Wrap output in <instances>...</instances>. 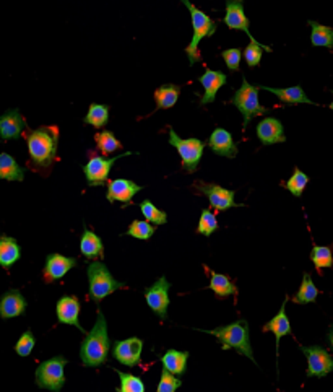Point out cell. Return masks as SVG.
<instances>
[{"mask_svg": "<svg viewBox=\"0 0 333 392\" xmlns=\"http://www.w3.org/2000/svg\"><path fill=\"white\" fill-rule=\"evenodd\" d=\"M140 210H142L145 220L153 223V225H164L168 222V215H166V212L159 210L158 207H155V203L152 201H143L140 203Z\"/></svg>", "mask_w": 333, "mask_h": 392, "instance_id": "cell-39", "label": "cell"}, {"mask_svg": "<svg viewBox=\"0 0 333 392\" xmlns=\"http://www.w3.org/2000/svg\"><path fill=\"white\" fill-rule=\"evenodd\" d=\"M210 290L215 291V295L220 298H226L236 293V286H234L233 282L226 275L218 274V272H211Z\"/></svg>", "mask_w": 333, "mask_h": 392, "instance_id": "cell-33", "label": "cell"}, {"mask_svg": "<svg viewBox=\"0 0 333 392\" xmlns=\"http://www.w3.org/2000/svg\"><path fill=\"white\" fill-rule=\"evenodd\" d=\"M156 232V225L150 223V222H142V220H133L130 223L129 229L126 232L127 236L137 238V239H143V241H148L150 238L153 236Z\"/></svg>", "mask_w": 333, "mask_h": 392, "instance_id": "cell-36", "label": "cell"}, {"mask_svg": "<svg viewBox=\"0 0 333 392\" xmlns=\"http://www.w3.org/2000/svg\"><path fill=\"white\" fill-rule=\"evenodd\" d=\"M309 26L312 30V34H311L312 46H315V48L322 46V48H329L333 51V28L317 23L314 20H309Z\"/></svg>", "mask_w": 333, "mask_h": 392, "instance_id": "cell-30", "label": "cell"}, {"mask_svg": "<svg viewBox=\"0 0 333 392\" xmlns=\"http://www.w3.org/2000/svg\"><path fill=\"white\" fill-rule=\"evenodd\" d=\"M225 23L230 30H237V31H246L249 38H251V31H249V18L244 13V0H226V15L223 18Z\"/></svg>", "mask_w": 333, "mask_h": 392, "instance_id": "cell-18", "label": "cell"}, {"mask_svg": "<svg viewBox=\"0 0 333 392\" xmlns=\"http://www.w3.org/2000/svg\"><path fill=\"white\" fill-rule=\"evenodd\" d=\"M187 358H189V352H179V350L171 348L161 357V363H163V368L168 369L169 373L181 376L185 373Z\"/></svg>", "mask_w": 333, "mask_h": 392, "instance_id": "cell-29", "label": "cell"}, {"mask_svg": "<svg viewBox=\"0 0 333 392\" xmlns=\"http://www.w3.org/2000/svg\"><path fill=\"white\" fill-rule=\"evenodd\" d=\"M181 386H182V381L178 378V376L169 373L168 369L163 368L156 392H176L181 388Z\"/></svg>", "mask_w": 333, "mask_h": 392, "instance_id": "cell-42", "label": "cell"}, {"mask_svg": "<svg viewBox=\"0 0 333 392\" xmlns=\"http://www.w3.org/2000/svg\"><path fill=\"white\" fill-rule=\"evenodd\" d=\"M216 229H218L216 215L211 210H207V208H204V210H202L200 220H199V227H197V233L204 234V236H211Z\"/></svg>", "mask_w": 333, "mask_h": 392, "instance_id": "cell-41", "label": "cell"}, {"mask_svg": "<svg viewBox=\"0 0 333 392\" xmlns=\"http://www.w3.org/2000/svg\"><path fill=\"white\" fill-rule=\"evenodd\" d=\"M129 155H133V153L132 151H126V153L114 156V158H104V156L95 153L93 150L88 151V163L83 166V172H85L88 186L90 187L103 186L104 182L107 181L109 172H111L112 166L116 165V161Z\"/></svg>", "mask_w": 333, "mask_h": 392, "instance_id": "cell-9", "label": "cell"}, {"mask_svg": "<svg viewBox=\"0 0 333 392\" xmlns=\"http://www.w3.org/2000/svg\"><path fill=\"white\" fill-rule=\"evenodd\" d=\"M119 376V388L117 392H145L143 381L132 373H124V371H116Z\"/></svg>", "mask_w": 333, "mask_h": 392, "instance_id": "cell-35", "label": "cell"}, {"mask_svg": "<svg viewBox=\"0 0 333 392\" xmlns=\"http://www.w3.org/2000/svg\"><path fill=\"white\" fill-rule=\"evenodd\" d=\"M231 103L239 109V113L244 116L242 127H246V125L251 122L254 118L262 116V114L268 113V109L259 103V87L251 85L246 78L242 80L241 88H237V91L234 93Z\"/></svg>", "mask_w": 333, "mask_h": 392, "instance_id": "cell-6", "label": "cell"}, {"mask_svg": "<svg viewBox=\"0 0 333 392\" xmlns=\"http://www.w3.org/2000/svg\"><path fill=\"white\" fill-rule=\"evenodd\" d=\"M80 253L85 255L86 259H98L104 255L103 239L86 227L83 228V234L80 239Z\"/></svg>", "mask_w": 333, "mask_h": 392, "instance_id": "cell-26", "label": "cell"}, {"mask_svg": "<svg viewBox=\"0 0 333 392\" xmlns=\"http://www.w3.org/2000/svg\"><path fill=\"white\" fill-rule=\"evenodd\" d=\"M199 82L202 83V87H204V90H205L204 96L200 98V104L202 106H205V104L215 101L218 90H220L223 85H226L228 78L220 70L207 69L205 74L199 78Z\"/></svg>", "mask_w": 333, "mask_h": 392, "instance_id": "cell-22", "label": "cell"}, {"mask_svg": "<svg viewBox=\"0 0 333 392\" xmlns=\"http://www.w3.org/2000/svg\"><path fill=\"white\" fill-rule=\"evenodd\" d=\"M169 144L178 150L182 161V170L187 172H195L199 168L205 150V142L199 139H181L173 127H169Z\"/></svg>", "mask_w": 333, "mask_h": 392, "instance_id": "cell-7", "label": "cell"}, {"mask_svg": "<svg viewBox=\"0 0 333 392\" xmlns=\"http://www.w3.org/2000/svg\"><path fill=\"white\" fill-rule=\"evenodd\" d=\"M301 352L308 358V378H324L333 373V357L324 347L312 345V347H301Z\"/></svg>", "mask_w": 333, "mask_h": 392, "instance_id": "cell-10", "label": "cell"}, {"mask_svg": "<svg viewBox=\"0 0 333 392\" xmlns=\"http://www.w3.org/2000/svg\"><path fill=\"white\" fill-rule=\"evenodd\" d=\"M181 2L185 5L192 17L194 36H192L190 44L185 48V54H187V57H189L190 67H194L195 62H200V59H202L200 52H199V49H197L199 48V43L204 38H210V36L215 34L218 23L215 22V20H211L210 17H208L205 12H202V10L197 8L195 5L190 2V0H181Z\"/></svg>", "mask_w": 333, "mask_h": 392, "instance_id": "cell-4", "label": "cell"}, {"mask_svg": "<svg viewBox=\"0 0 333 392\" xmlns=\"http://www.w3.org/2000/svg\"><path fill=\"white\" fill-rule=\"evenodd\" d=\"M143 341L138 337H130L126 341H117L112 347V357L124 367L135 368L142 360Z\"/></svg>", "mask_w": 333, "mask_h": 392, "instance_id": "cell-13", "label": "cell"}, {"mask_svg": "<svg viewBox=\"0 0 333 392\" xmlns=\"http://www.w3.org/2000/svg\"><path fill=\"white\" fill-rule=\"evenodd\" d=\"M26 127L25 119L20 114V109H8L7 113L0 116V139L12 140L18 139Z\"/></svg>", "mask_w": 333, "mask_h": 392, "instance_id": "cell-20", "label": "cell"}, {"mask_svg": "<svg viewBox=\"0 0 333 392\" xmlns=\"http://www.w3.org/2000/svg\"><path fill=\"white\" fill-rule=\"evenodd\" d=\"M311 260L314 263L317 269H327L333 265L332 249L327 246H314L311 253Z\"/></svg>", "mask_w": 333, "mask_h": 392, "instance_id": "cell-40", "label": "cell"}, {"mask_svg": "<svg viewBox=\"0 0 333 392\" xmlns=\"http://www.w3.org/2000/svg\"><path fill=\"white\" fill-rule=\"evenodd\" d=\"M259 90H267L273 95H277L280 101L283 104H289V106H296V104H315L314 101L306 96V93L303 90V87L296 85L289 88H272V87H263L257 85Z\"/></svg>", "mask_w": 333, "mask_h": 392, "instance_id": "cell-23", "label": "cell"}, {"mask_svg": "<svg viewBox=\"0 0 333 392\" xmlns=\"http://www.w3.org/2000/svg\"><path fill=\"white\" fill-rule=\"evenodd\" d=\"M20 258H22V248L17 239L2 234L0 236V265L4 269H10L15 263H18Z\"/></svg>", "mask_w": 333, "mask_h": 392, "instance_id": "cell-25", "label": "cell"}, {"mask_svg": "<svg viewBox=\"0 0 333 392\" xmlns=\"http://www.w3.org/2000/svg\"><path fill=\"white\" fill-rule=\"evenodd\" d=\"M286 303H288V298H285L282 310L278 311V315L272 317V321H268L263 326V332H272L275 339H277V355L280 350V341H282L285 336H289L291 334V322L288 316H286Z\"/></svg>", "mask_w": 333, "mask_h": 392, "instance_id": "cell-24", "label": "cell"}, {"mask_svg": "<svg viewBox=\"0 0 333 392\" xmlns=\"http://www.w3.org/2000/svg\"><path fill=\"white\" fill-rule=\"evenodd\" d=\"M26 306H28V303L18 290H8L0 298V317L12 319L22 316L26 311Z\"/></svg>", "mask_w": 333, "mask_h": 392, "instance_id": "cell-21", "label": "cell"}, {"mask_svg": "<svg viewBox=\"0 0 333 392\" xmlns=\"http://www.w3.org/2000/svg\"><path fill=\"white\" fill-rule=\"evenodd\" d=\"M28 153L31 161L41 168H49L54 163L57 147H59V130L56 125H43V127L31 130L28 139Z\"/></svg>", "mask_w": 333, "mask_h": 392, "instance_id": "cell-2", "label": "cell"}, {"mask_svg": "<svg viewBox=\"0 0 333 392\" xmlns=\"http://www.w3.org/2000/svg\"><path fill=\"white\" fill-rule=\"evenodd\" d=\"M88 285H90V298L95 303L103 301L104 298L112 295L114 291L126 289L124 282H119L112 277L103 263H91L86 267Z\"/></svg>", "mask_w": 333, "mask_h": 392, "instance_id": "cell-5", "label": "cell"}, {"mask_svg": "<svg viewBox=\"0 0 333 392\" xmlns=\"http://www.w3.org/2000/svg\"><path fill=\"white\" fill-rule=\"evenodd\" d=\"M223 61L226 62L228 69L231 72H239L241 69V57H242V51L236 48V49H226L221 52Z\"/></svg>", "mask_w": 333, "mask_h": 392, "instance_id": "cell-44", "label": "cell"}, {"mask_svg": "<svg viewBox=\"0 0 333 392\" xmlns=\"http://www.w3.org/2000/svg\"><path fill=\"white\" fill-rule=\"evenodd\" d=\"M0 179L18 181L25 179V168L8 153H0Z\"/></svg>", "mask_w": 333, "mask_h": 392, "instance_id": "cell-28", "label": "cell"}, {"mask_svg": "<svg viewBox=\"0 0 333 392\" xmlns=\"http://www.w3.org/2000/svg\"><path fill=\"white\" fill-rule=\"evenodd\" d=\"M197 189L208 197L211 208H215L216 212L230 210L233 207H244L241 203L234 202L236 192L225 189V187L218 184H211V182H199V184H197Z\"/></svg>", "mask_w": 333, "mask_h": 392, "instance_id": "cell-12", "label": "cell"}, {"mask_svg": "<svg viewBox=\"0 0 333 392\" xmlns=\"http://www.w3.org/2000/svg\"><path fill=\"white\" fill-rule=\"evenodd\" d=\"M77 265L75 258H67L62 254H49L46 258L44 265V279L46 282H57Z\"/></svg>", "mask_w": 333, "mask_h": 392, "instance_id": "cell-16", "label": "cell"}, {"mask_svg": "<svg viewBox=\"0 0 333 392\" xmlns=\"http://www.w3.org/2000/svg\"><path fill=\"white\" fill-rule=\"evenodd\" d=\"M34 345H36V341H34L33 332L26 331L23 336L18 339L17 345H15V352H17L20 357H28V355L33 352Z\"/></svg>", "mask_w": 333, "mask_h": 392, "instance_id": "cell-43", "label": "cell"}, {"mask_svg": "<svg viewBox=\"0 0 333 392\" xmlns=\"http://www.w3.org/2000/svg\"><path fill=\"white\" fill-rule=\"evenodd\" d=\"M109 348H111V342H109L106 317L101 311H98L95 326L86 334L80 345V360L83 367L98 368L107 363Z\"/></svg>", "mask_w": 333, "mask_h": 392, "instance_id": "cell-1", "label": "cell"}, {"mask_svg": "<svg viewBox=\"0 0 333 392\" xmlns=\"http://www.w3.org/2000/svg\"><path fill=\"white\" fill-rule=\"evenodd\" d=\"M181 85H174V83H164V85H161L158 90L155 91L156 111L174 108L181 95Z\"/></svg>", "mask_w": 333, "mask_h": 392, "instance_id": "cell-27", "label": "cell"}, {"mask_svg": "<svg viewBox=\"0 0 333 392\" xmlns=\"http://www.w3.org/2000/svg\"><path fill=\"white\" fill-rule=\"evenodd\" d=\"M202 332H207L210 336L220 339V342L223 343V350H236L239 355H244V357H247L256 363L251 347V336H249V322L244 321V319H239V321L228 324V326Z\"/></svg>", "mask_w": 333, "mask_h": 392, "instance_id": "cell-3", "label": "cell"}, {"mask_svg": "<svg viewBox=\"0 0 333 392\" xmlns=\"http://www.w3.org/2000/svg\"><path fill=\"white\" fill-rule=\"evenodd\" d=\"M69 363V360L64 357H54L46 360L36 369V384L41 389H48L52 392H60L65 384L64 368Z\"/></svg>", "mask_w": 333, "mask_h": 392, "instance_id": "cell-8", "label": "cell"}, {"mask_svg": "<svg viewBox=\"0 0 333 392\" xmlns=\"http://www.w3.org/2000/svg\"><path fill=\"white\" fill-rule=\"evenodd\" d=\"M319 296V290L314 282H312L311 275L306 272L303 275V284L299 286V291L293 296V301L296 305H308V303H314Z\"/></svg>", "mask_w": 333, "mask_h": 392, "instance_id": "cell-31", "label": "cell"}, {"mask_svg": "<svg viewBox=\"0 0 333 392\" xmlns=\"http://www.w3.org/2000/svg\"><path fill=\"white\" fill-rule=\"evenodd\" d=\"M263 51L267 52H272V48L270 46H265V44H260L259 41L251 36V43L244 51V57H246V62L249 67H257L260 64V59H262V54Z\"/></svg>", "mask_w": 333, "mask_h": 392, "instance_id": "cell-38", "label": "cell"}, {"mask_svg": "<svg viewBox=\"0 0 333 392\" xmlns=\"http://www.w3.org/2000/svg\"><path fill=\"white\" fill-rule=\"evenodd\" d=\"M169 290L171 284L166 277H161L155 282L152 286L145 290V300L155 315H158L161 319L168 317V306H169Z\"/></svg>", "mask_w": 333, "mask_h": 392, "instance_id": "cell-11", "label": "cell"}, {"mask_svg": "<svg viewBox=\"0 0 333 392\" xmlns=\"http://www.w3.org/2000/svg\"><path fill=\"white\" fill-rule=\"evenodd\" d=\"M332 95H333V90H332ZM330 109H332V111H333V101L330 103Z\"/></svg>", "mask_w": 333, "mask_h": 392, "instance_id": "cell-46", "label": "cell"}, {"mask_svg": "<svg viewBox=\"0 0 333 392\" xmlns=\"http://www.w3.org/2000/svg\"><path fill=\"white\" fill-rule=\"evenodd\" d=\"M143 189V186H138L137 182L130 179H112L107 182L106 198L107 202H121L124 206L132 202L133 196Z\"/></svg>", "mask_w": 333, "mask_h": 392, "instance_id": "cell-15", "label": "cell"}, {"mask_svg": "<svg viewBox=\"0 0 333 392\" xmlns=\"http://www.w3.org/2000/svg\"><path fill=\"white\" fill-rule=\"evenodd\" d=\"M109 121V106L107 104H90V109H88V114L83 119V122L90 124L91 127L101 129Z\"/></svg>", "mask_w": 333, "mask_h": 392, "instance_id": "cell-32", "label": "cell"}, {"mask_svg": "<svg viewBox=\"0 0 333 392\" xmlns=\"http://www.w3.org/2000/svg\"><path fill=\"white\" fill-rule=\"evenodd\" d=\"M257 137L262 145H275L285 144L286 135L283 130V124L275 118H265L257 125Z\"/></svg>", "mask_w": 333, "mask_h": 392, "instance_id": "cell-19", "label": "cell"}, {"mask_svg": "<svg viewBox=\"0 0 333 392\" xmlns=\"http://www.w3.org/2000/svg\"><path fill=\"white\" fill-rule=\"evenodd\" d=\"M308 184H309V176L306 175V172L301 171L299 168H294L293 176H291L289 179L286 181L283 186H285L286 189H288L294 197H301V196H303V192H304L306 186H308Z\"/></svg>", "mask_w": 333, "mask_h": 392, "instance_id": "cell-37", "label": "cell"}, {"mask_svg": "<svg viewBox=\"0 0 333 392\" xmlns=\"http://www.w3.org/2000/svg\"><path fill=\"white\" fill-rule=\"evenodd\" d=\"M80 310H81L80 301H78L75 296L65 295V296H62L59 301H57L56 315H57V319H59L60 324L74 326V327L78 329V331L85 334L86 331L83 329L80 321H78V316H80Z\"/></svg>", "mask_w": 333, "mask_h": 392, "instance_id": "cell-14", "label": "cell"}, {"mask_svg": "<svg viewBox=\"0 0 333 392\" xmlns=\"http://www.w3.org/2000/svg\"><path fill=\"white\" fill-rule=\"evenodd\" d=\"M327 341H329L330 347L333 350V326H330V329H329V334H327Z\"/></svg>", "mask_w": 333, "mask_h": 392, "instance_id": "cell-45", "label": "cell"}, {"mask_svg": "<svg viewBox=\"0 0 333 392\" xmlns=\"http://www.w3.org/2000/svg\"><path fill=\"white\" fill-rule=\"evenodd\" d=\"M95 140H96V147L101 151L103 156L111 155V153H114V151L122 148V144L119 142V140L116 139V135H114L111 130H103V132L96 134Z\"/></svg>", "mask_w": 333, "mask_h": 392, "instance_id": "cell-34", "label": "cell"}, {"mask_svg": "<svg viewBox=\"0 0 333 392\" xmlns=\"http://www.w3.org/2000/svg\"><path fill=\"white\" fill-rule=\"evenodd\" d=\"M208 147L211 148L213 153L226 156V158H236L237 145L234 142L233 135L225 129H215L208 139Z\"/></svg>", "mask_w": 333, "mask_h": 392, "instance_id": "cell-17", "label": "cell"}]
</instances>
